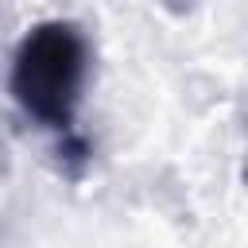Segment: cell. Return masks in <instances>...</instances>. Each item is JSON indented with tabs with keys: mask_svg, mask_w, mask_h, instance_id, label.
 <instances>
[{
	"mask_svg": "<svg viewBox=\"0 0 248 248\" xmlns=\"http://www.w3.org/2000/svg\"><path fill=\"white\" fill-rule=\"evenodd\" d=\"M89 78V43L70 19H43L27 27L12 54L8 89L16 105L54 132H74V116Z\"/></svg>",
	"mask_w": 248,
	"mask_h": 248,
	"instance_id": "1",
	"label": "cell"
}]
</instances>
